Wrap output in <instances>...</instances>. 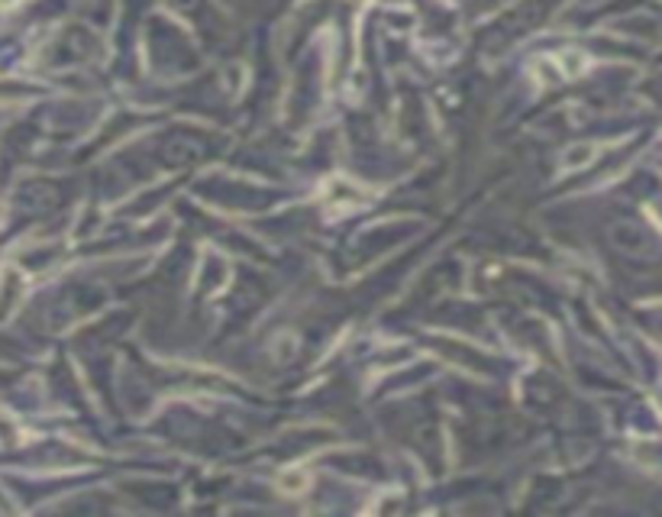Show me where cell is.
Returning <instances> with one entry per match:
<instances>
[{
  "label": "cell",
  "instance_id": "2",
  "mask_svg": "<svg viewBox=\"0 0 662 517\" xmlns=\"http://www.w3.org/2000/svg\"><path fill=\"white\" fill-rule=\"evenodd\" d=\"M13 4H17V0H0V10H10Z\"/></svg>",
  "mask_w": 662,
  "mask_h": 517
},
{
  "label": "cell",
  "instance_id": "1",
  "mask_svg": "<svg viewBox=\"0 0 662 517\" xmlns=\"http://www.w3.org/2000/svg\"><path fill=\"white\" fill-rule=\"evenodd\" d=\"M281 485H285L288 492H301L304 485H307V476H304V472H285V476H281Z\"/></svg>",
  "mask_w": 662,
  "mask_h": 517
}]
</instances>
